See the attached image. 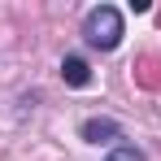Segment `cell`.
<instances>
[{"label":"cell","mask_w":161,"mask_h":161,"mask_svg":"<svg viewBox=\"0 0 161 161\" xmlns=\"http://www.w3.org/2000/svg\"><path fill=\"white\" fill-rule=\"evenodd\" d=\"M83 39H87L92 48H100V53H113V48L122 44V13H118L113 4L87 9V18H83Z\"/></svg>","instance_id":"6da1fadb"},{"label":"cell","mask_w":161,"mask_h":161,"mask_svg":"<svg viewBox=\"0 0 161 161\" xmlns=\"http://www.w3.org/2000/svg\"><path fill=\"white\" fill-rule=\"evenodd\" d=\"M122 135V126L113 122V118H87L83 122V139L87 144H109V139H118Z\"/></svg>","instance_id":"7a4b0ae2"},{"label":"cell","mask_w":161,"mask_h":161,"mask_svg":"<svg viewBox=\"0 0 161 161\" xmlns=\"http://www.w3.org/2000/svg\"><path fill=\"white\" fill-rule=\"evenodd\" d=\"M61 79L70 83V87H87V83H92V70H87L83 57H65V61H61Z\"/></svg>","instance_id":"3957f363"},{"label":"cell","mask_w":161,"mask_h":161,"mask_svg":"<svg viewBox=\"0 0 161 161\" xmlns=\"http://www.w3.org/2000/svg\"><path fill=\"white\" fill-rule=\"evenodd\" d=\"M131 70H135V83L139 87H161V61L157 57H139Z\"/></svg>","instance_id":"277c9868"},{"label":"cell","mask_w":161,"mask_h":161,"mask_svg":"<svg viewBox=\"0 0 161 161\" xmlns=\"http://www.w3.org/2000/svg\"><path fill=\"white\" fill-rule=\"evenodd\" d=\"M105 161H144V153H139V148H131V144H118Z\"/></svg>","instance_id":"5b68a950"},{"label":"cell","mask_w":161,"mask_h":161,"mask_svg":"<svg viewBox=\"0 0 161 161\" xmlns=\"http://www.w3.org/2000/svg\"><path fill=\"white\" fill-rule=\"evenodd\" d=\"M157 22H161V13H157Z\"/></svg>","instance_id":"8992f818"}]
</instances>
